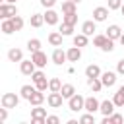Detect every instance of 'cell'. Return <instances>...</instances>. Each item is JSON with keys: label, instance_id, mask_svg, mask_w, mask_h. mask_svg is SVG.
Instances as JSON below:
<instances>
[{"label": "cell", "instance_id": "obj_1", "mask_svg": "<svg viewBox=\"0 0 124 124\" xmlns=\"http://www.w3.org/2000/svg\"><path fill=\"white\" fill-rule=\"evenodd\" d=\"M68 108H70L72 112H78V110H85V97H81L79 93L72 95V97L68 99Z\"/></svg>", "mask_w": 124, "mask_h": 124}, {"label": "cell", "instance_id": "obj_2", "mask_svg": "<svg viewBox=\"0 0 124 124\" xmlns=\"http://www.w3.org/2000/svg\"><path fill=\"white\" fill-rule=\"evenodd\" d=\"M31 122L33 124H46V108H43L41 105L31 108Z\"/></svg>", "mask_w": 124, "mask_h": 124}, {"label": "cell", "instance_id": "obj_3", "mask_svg": "<svg viewBox=\"0 0 124 124\" xmlns=\"http://www.w3.org/2000/svg\"><path fill=\"white\" fill-rule=\"evenodd\" d=\"M19 97L21 95H16V93H4L2 99H0V105L6 107V108H16L17 103H19Z\"/></svg>", "mask_w": 124, "mask_h": 124}, {"label": "cell", "instance_id": "obj_4", "mask_svg": "<svg viewBox=\"0 0 124 124\" xmlns=\"http://www.w3.org/2000/svg\"><path fill=\"white\" fill-rule=\"evenodd\" d=\"M14 16H17V8H16V4L2 2V4H0V17H2V19H10V17H14Z\"/></svg>", "mask_w": 124, "mask_h": 124}, {"label": "cell", "instance_id": "obj_5", "mask_svg": "<svg viewBox=\"0 0 124 124\" xmlns=\"http://www.w3.org/2000/svg\"><path fill=\"white\" fill-rule=\"evenodd\" d=\"M46 103H48V107H50V108H60V107H62V103H64V97H62V93H60V91H50V93H48V97H46Z\"/></svg>", "mask_w": 124, "mask_h": 124}, {"label": "cell", "instance_id": "obj_6", "mask_svg": "<svg viewBox=\"0 0 124 124\" xmlns=\"http://www.w3.org/2000/svg\"><path fill=\"white\" fill-rule=\"evenodd\" d=\"M50 60H52L56 66H62V64L68 60V54H66V50H62L60 46H56V48L52 50V54H50Z\"/></svg>", "mask_w": 124, "mask_h": 124}, {"label": "cell", "instance_id": "obj_7", "mask_svg": "<svg viewBox=\"0 0 124 124\" xmlns=\"http://www.w3.org/2000/svg\"><path fill=\"white\" fill-rule=\"evenodd\" d=\"M35 70H37V66H35L33 60H21V62H19V72H21L23 76H31Z\"/></svg>", "mask_w": 124, "mask_h": 124}, {"label": "cell", "instance_id": "obj_8", "mask_svg": "<svg viewBox=\"0 0 124 124\" xmlns=\"http://www.w3.org/2000/svg\"><path fill=\"white\" fill-rule=\"evenodd\" d=\"M116 76H118V72H103V74H101L103 85H105V87H112V85L116 83Z\"/></svg>", "mask_w": 124, "mask_h": 124}, {"label": "cell", "instance_id": "obj_9", "mask_svg": "<svg viewBox=\"0 0 124 124\" xmlns=\"http://www.w3.org/2000/svg\"><path fill=\"white\" fill-rule=\"evenodd\" d=\"M108 8H105V6H97L95 10H93V19L99 23V21H105L107 17H108Z\"/></svg>", "mask_w": 124, "mask_h": 124}, {"label": "cell", "instance_id": "obj_10", "mask_svg": "<svg viewBox=\"0 0 124 124\" xmlns=\"http://www.w3.org/2000/svg\"><path fill=\"white\" fill-rule=\"evenodd\" d=\"M31 60L35 62L37 68H45L46 66V54L43 50H37V52H31Z\"/></svg>", "mask_w": 124, "mask_h": 124}, {"label": "cell", "instance_id": "obj_11", "mask_svg": "<svg viewBox=\"0 0 124 124\" xmlns=\"http://www.w3.org/2000/svg\"><path fill=\"white\" fill-rule=\"evenodd\" d=\"M99 108H101V103H99L93 95H91V97H85V110H87V112H93V114H95Z\"/></svg>", "mask_w": 124, "mask_h": 124}, {"label": "cell", "instance_id": "obj_12", "mask_svg": "<svg viewBox=\"0 0 124 124\" xmlns=\"http://www.w3.org/2000/svg\"><path fill=\"white\" fill-rule=\"evenodd\" d=\"M97 21L95 19H87V21H83L81 23V33H85L87 37H91L95 31H97V25H95Z\"/></svg>", "mask_w": 124, "mask_h": 124}, {"label": "cell", "instance_id": "obj_13", "mask_svg": "<svg viewBox=\"0 0 124 124\" xmlns=\"http://www.w3.org/2000/svg\"><path fill=\"white\" fill-rule=\"evenodd\" d=\"M122 33H124V31L120 29V25H116V23H114V25H108V29H107V33H105V35H107L108 39H112V41H118Z\"/></svg>", "mask_w": 124, "mask_h": 124}, {"label": "cell", "instance_id": "obj_14", "mask_svg": "<svg viewBox=\"0 0 124 124\" xmlns=\"http://www.w3.org/2000/svg\"><path fill=\"white\" fill-rule=\"evenodd\" d=\"M58 19H60L58 14H56L52 8H46V12H45V23H46V25H56Z\"/></svg>", "mask_w": 124, "mask_h": 124}, {"label": "cell", "instance_id": "obj_15", "mask_svg": "<svg viewBox=\"0 0 124 124\" xmlns=\"http://www.w3.org/2000/svg\"><path fill=\"white\" fill-rule=\"evenodd\" d=\"M66 54H68V62H78L79 58H81V48L79 46H70L68 50H66Z\"/></svg>", "mask_w": 124, "mask_h": 124}, {"label": "cell", "instance_id": "obj_16", "mask_svg": "<svg viewBox=\"0 0 124 124\" xmlns=\"http://www.w3.org/2000/svg\"><path fill=\"white\" fill-rule=\"evenodd\" d=\"M114 107H116V105H114L112 101H108V99H107V101H103V103H101V108H99V112H101L103 116H110V114L114 112Z\"/></svg>", "mask_w": 124, "mask_h": 124}, {"label": "cell", "instance_id": "obj_17", "mask_svg": "<svg viewBox=\"0 0 124 124\" xmlns=\"http://www.w3.org/2000/svg\"><path fill=\"white\" fill-rule=\"evenodd\" d=\"M87 85H89V89L93 91V93H99L105 85H103V81H101V78H87Z\"/></svg>", "mask_w": 124, "mask_h": 124}, {"label": "cell", "instance_id": "obj_18", "mask_svg": "<svg viewBox=\"0 0 124 124\" xmlns=\"http://www.w3.org/2000/svg\"><path fill=\"white\" fill-rule=\"evenodd\" d=\"M120 122H124V116L118 112H112L110 116H103L101 120V124H120Z\"/></svg>", "mask_w": 124, "mask_h": 124}, {"label": "cell", "instance_id": "obj_19", "mask_svg": "<svg viewBox=\"0 0 124 124\" xmlns=\"http://www.w3.org/2000/svg\"><path fill=\"white\" fill-rule=\"evenodd\" d=\"M43 23H45V14H33V16L29 17V25L35 27V29L43 27Z\"/></svg>", "mask_w": 124, "mask_h": 124}, {"label": "cell", "instance_id": "obj_20", "mask_svg": "<svg viewBox=\"0 0 124 124\" xmlns=\"http://www.w3.org/2000/svg\"><path fill=\"white\" fill-rule=\"evenodd\" d=\"M62 33L60 31H52V33H48V43L52 45V46H62Z\"/></svg>", "mask_w": 124, "mask_h": 124}, {"label": "cell", "instance_id": "obj_21", "mask_svg": "<svg viewBox=\"0 0 124 124\" xmlns=\"http://www.w3.org/2000/svg\"><path fill=\"white\" fill-rule=\"evenodd\" d=\"M74 45L79 46V48H83V46L89 45V37L85 33H78V35H74Z\"/></svg>", "mask_w": 124, "mask_h": 124}, {"label": "cell", "instance_id": "obj_22", "mask_svg": "<svg viewBox=\"0 0 124 124\" xmlns=\"http://www.w3.org/2000/svg\"><path fill=\"white\" fill-rule=\"evenodd\" d=\"M8 60H10V62H21V60H23L21 48H10V50H8Z\"/></svg>", "mask_w": 124, "mask_h": 124}, {"label": "cell", "instance_id": "obj_23", "mask_svg": "<svg viewBox=\"0 0 124 124\" xmlns=\"http://www.w3.org/2000/svg\"><path fill=\"white\" fill-rule=\"evenodd\" d=\"M101 68L97 66V64H89L87 68H85V78H101Z\"/></svg>", "mask_w": 124, "mask_h": 124}, {"label": "cell", "instance_id": "obj_24", "mask_svg": "<svg viewBox=\"0 0 124 124\" xmlns=\"http://www.w3.org/2000/svg\"><path fill=\"white\" fill-rule=\"evenodd\" d=\"M37 91V87L35 85H21V89H19V95H21V99H25V101H29L31 99V95Z\"/></svg>", "mask_w": 124, "mask_h": 124}, {"label": "cell", "instance_id": "obj_25", "mask_svg": "<svg viewBox=\"0 0 124 124\" xmlns=\"http://www.w3.org/2000/svg\"><path fill=\"white\" fill-rule=\"evenodd\" d=\"M43 101H45V91H35L33 95H31V99H29V105H33V107H37V105H43Z\"/></svg>", "mask_w": 124, "mask_h": 124}, {"label": "cell", "instance_id": "obj_26", "mask_svg": "<svg viewBox=\"0 0 124 124\" xmlns=\"http://www.w3.org/2000/svg\"><path fill=\"white\" fill-rule=\"evenodd\" d=\"M60 93H62V97H64V99H70L72 95H76V87H74L72 83H62Z\"/></svg>", "mask_w": 124, "mask_h": 124}, {"label": "cell", "instance_id": "obj_27", "mask_svg": "<svg viewBox=\"0 0 124 124\" xmlns=\"http://www.w3.org/2000/svg\"><path fill=\"white\" fill-rule=\"evenodd\" d=\"M14 31H16L14 21H12V19H2V33H4V35H12Z\"/></svg>", "mask_w": 124, "mask_h": 124}, {"label": "cell", "instance_id": "obj_28", "mask_svg": "<svg viewBox=\"0 0 124 124\" xmlns=\"http://www.w3.org/2000/svg\"><path fill=\"white\" fill-rule=\"evenodd\" d=\"M76 2H72V0H64L62 2V14H74L76 12Z\"/></svg>", "mask_w": 124, "mask_h": 124}, {"label": "cell", "instance_id": "obj_29", "mask_svg": "<svg viewBox=\"0 0 124 124\" xmlns=\"http://www.w3.org/2000/svg\"><path fill=\"white\" fill-rule=\"evenodd\" d=\"M27 50H29V52L41 50V41H39V39H29V41H27Z\"/></svg>", "mask_w": 124, "mask_h": 124}, {"label": "cell", "instance_id": "obj_30", "mask_svg": "<svg viewBox=\"0 0 124 124\" xmlns=\"http://www.w3.org/2000/svg\"><path fill=\"white\" fill-rule=\"evenodd\" d=\"M60 89H62V81L58 78L48 79V91H60Z\"/></svg>", "mask_w": 124, "mask_h": 124}, {"label": "cell", "instance_id": "obj_31", "mask_svg": "<svg viewBox=\"0 0 124 124\" xmlns=\"http://www.w3.org/2000/svg\"><path fill=\"white\" fill-rule=\"evenodd\" d=\"M112 103H114L118 108H122V107H124V93H122L120 89L114 93V97H112Z\"/></svg>", "mask_w": 124, "mask_h": 124}, {"label": "cell", "instance_id": "obj_32", "mask_svg": "<svg viewBox=\"0 0 124 124\" xmlns=\"http://www.w3.org/2000/svg\"><path fill=\"white\" fill-rule=\"evenodd\" d=\"M60 33H62L64 37L72 35V33H74V25H72V23H66V21H62V25H60Z\"/></svg>", "mask_w": 124, "mask_h": 124}, {"label": "cell", "instance_id": "obj_33", "mask_svg": "<svg viewBox=\"0 0 124 124\" xmlns=\"http://www.w3.org/2000/svg\"><path fill=\"white\" fill-rule=\"evenodd\" d=\"M62 21L76 25V23H78V12H74V14H64V16H62Z\"/></svg>", "mask_w": 124, "mask_h": 124}, {"label": "cell", "instance_id": "obj_34", "mask_svg": "<svg viewBox=\"0 0 124 124\" xmlns=\"http://www.w3.org/2000/svg\"><path fill=\"white\" fill-rule=\"evenodd\" d=\"M10 19L14 21V27H16V31H21V29H23L25 21H23V17H21V16H14V17H10Z\"/></svg>", "mask_w": 124, "mask_h": 124}, {"label": "cell", "instance_id": "obj_35", "mask_svg": "<svg viewBox=\"0 0 124 124\" xmlns=\"http://www.w3.org/2000/svg\"><path fill=\"white\" fill-rule=\"evenodd\" d=\"M46 76H45V72H43V68H39V70H35L33 74H31V81L33 83H37V81H41V79H45Z\"/></svg>", "mask_w": 124, "mask_h": 124}, {"label": "cell", "instance_id": "obj_36", "mask_svg": "<svg viewBox=\"0 0 124 124\" xmlns=\"http://www.w3.org/2000/svg\"><path fill=\"white\" fill-rule=\"evenodd\" d=\"M107 39H108L107 35H95V37H93V45L101 48V46H103V45L107 43Z\"/></svg>", "mask_w": 124, "mask_h": 124}, {"label": "cell", "instance_id": "obj_37", "mask_svg": "<svg viewBox=\"0 0 124 124\" xmlns=\"http://www.w3.org/2000/svg\"><path fill=\"white\" fill-rule=\"evenodd\" d=\"M79 124H95V116H93V112L83 114V116L79 118Z\"/></svg>", "mask_w": 124, "mask_h": 124}, {"label": "cell", "instance_id": "obj_38", "mask_svg": "<svg viewBox=\"0 0 124 124\" xmlns=\"http://www.w3.org/2000/svg\"><path fill=\"white\" fill-rule=\"evenodd\" d=\"M101 50H103V52H112V50H114V41H112V39H107V43L101 46Z\"/></svg>", "mask_w": 124, "mask_h": 124}, {"label": "cell", "instance_id": "obj_39", "mask_svg": "<svg viewBox=\"0 0 124 124\" xmlns=\"http://www.w3.org/2000/svg\"><path fill=\"white\" fill-rule=\"evenodd\" d=\"M35 87H37L39 91H46V89H48V81H46V78H45V79H41V81H37V83H35Z\"/></svg>", "mask_w": 124, "mask_h": 124}, {"label": "cell", "instance_id": "obj_40", "mask_svg": "<svg viewBox=\"0 0 124 124\" xmlns=\"http://www.w3.org/2000/svg\"><path fill=\"white\" fill-rule=\"evenodd\" d=\"M122 8V0H108V10H120Z\"/></svg>", "mask_w": 124, "mask_h": 124}, {"label": "cell", "instance_id": "obj_41", "mask_svg": "<svg viewBox=\"0 0 124 124\" xmlns=\"http://www.w3.org/2000/svg\"><path fill=\"white\" fill-rule=\"evenodd\" d=\"M116 72H118V76H124V58L116 62Z\"/></svg>", "mask_w": 124, "mask_h": 124}, {"label": "cell", "instance_id": "obj_42", "mask_svg": "<svg viewBox=\"0 0 124 124\" xmlns=\"http://www.w3.org/2000/svg\"><path fill=\"white\" fill-rule=\"evenodd\" d=\"M6 118H8V108L2 107L0 108V122H6Z\"/></svg>", "mask_w": 124, "mask_h": 124}, {"label": "cell", "instance_id": "obj_43", "mask_svg": "<svg viewBox=\"0 0 124 124\" xmlns=\"http://www.w3.org/2000/svg\"><path fill=\"white\" fill-rule=\"evenodd\" d=\"M56 4V0H41V6L43 8H52Z\"/></svg>", "mask_w": 124, "mask_h": 124}, {"label": "cell", "instance_id": "obj_44", "mask_svg": "<svg viewBox=\"0 0 124 124\" xmlns=\"http://www.w3.org/2000/svg\"><path fill=\"white\" fill-rule=\"evenodd\" d=\"M58 122H60L58 116H54V114L52 116H46V124H58Z\"/></svg>", "mask_w": 124, "mask_h": 124}, {"label": "cell", "instance_id": "obj_45", "mask_svg": "<svg viewBox=\"0 0 124 124\" xmlns=\"http://www.w3.org/2000/svg\"><path fill=\"white\" fill-rule=\"evenodd\" d=\"M118 41H120V45H122V46H124V33H122V35H120V39H118Z\"/></svg>", "mask_w": 124, "mask_h": 124}, {"label": "cell", "instance_id": "obj_46", "mask_svg": "<svg viewBox=\"0 0 124 124\" xmlns=\"http://www.w3.org/2000/svg\"><path fill=\"white\" fill-rule=\"evenodd\" d=\"M4 2H8V4H16V0H4Z\"/></svg>", "mask_w": 124, "mask_h": 124}, {"label": "cell", "instance_id": "obj_47", "mask_svg": "<svg viewBox=\"0 0 124 124\" xmlns=\"http://www.w3.org/2000/svg\"><path fill=\"white\" fill-rule=\"evenodd\" d=\"M118 89H120V91H122V93H124V85H120V87H118Z\"/></svg>", "mask_w": 124, "mask_h": 124}, {"label": "cell", "instance_id": "obj_48", "mask_svg": "<svg viewBox=\"0 0 124 124\" xmlns=\"http://www.w3.org/2000/svg\"><path fill=\"white\" fill-rule=\"evenodd\" d=\"M120 12H122V16H124V4H122V8H120Z\"/></svg>", "mask_w": 124, "mask_h": 124}, {"label": "cell", "instance_id": "obj_49", "mask_svg": "<svg viewBox=\"0 0 124 124\" xmlns=\"http://www.w3.org/2000/svg\"><path fill=\"white\" fill-rule=\"evenodd\" d=\"M72 2H76V4H79V2H81V0H72Z\"/></svg>", "mask_w": 124, "mask_h": 124}, {"label": "cell", "instance_id": "obj_50", "mask_svg": "<svg viewBox=\"0 0 124 124\" xmlns=\"http://www.w3.org/2000/svg\"><path fill=\"white\" fill-rule=\"evenodd\" d=\"M122 108H124V107H122Z\"/></svg>", "mask_w": 124, "mask_h": 124}]
</instances>
